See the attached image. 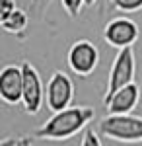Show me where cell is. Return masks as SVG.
<instances>
[{
	"label": "cell",
	"mask_w": 142,
	"mask_h": 146,
	"mask_svg": "<svg viewBox=\"0 0 142 146\" xmlns=\"http://www.w3.org/2000/svg\"><path fill=\"white\" fill-rule=\"evenodd\" d=\"M22 68H23V96H22L23 111L29 113V115H37L45 101L43 82H41L37 68L31 62H22Z\"/></svg>",
	"instance_id": "obj_5"
},
{
	"label": "cell",
	"mask_w": 142,
	"mask_h": 146,
	"mask_svg": "<svg viewBox=\"0 0 142 146\" xmlns=\"http://www.w3.org/2000/svg\"><path fill=\"white\" fill-rule=\"evenodd\" d=\"M140 103H142V90H140ZM140 103H138V105H140Z\"/></svg>",
	"instance_id": "obj_16"
},
{
	"label": "cell",
	"mask_w": 142,
	"mask_h": 146,
	"mask_svg": "<svg viewBox=\"0 0 142 146\" xmlns=\"http://www.w3.org/2000/svg\"><path fill=\"white\" fill-rule=\"evenodd\" d=\"M94 107L88 105H76V107H66L60 111H55L45 121L37 131L35 136L43 140H66L70 136L78 135L88 123L94 119Z\"/></svg>",
	"instance_id": "obj_1"
},
{
	"label": "cell",
	"mask_w": 142,
	"mask_h": 146,
	"mask_svg": "<svg viewBox=\"0 0 142 146\" xmlns=\"http://www.w3.org/2000/svg\"><path fill=\"white\" fill-rule=\"evenodd\" d=\"M103 39L115 49L132 47L138 39V25L127 16L113 18L103 29Z\"/></svg>",
	"instance_id": "obj_7"
},
{
	"label": "cell",
	"mask_w": 142,
	"mask_h": 146,
	"mask_svg": "<svg viewBox=\"0 0 142 146\" xmlns=\"http://www.w3.org/2000/svg\"><path fill=\"white\" fill-rule=\"evenodd\" d=\"M66 58H68L70 70H72L74 74H78V76L86 78V76H90V74L96 70V66H98L99 51L92 41L80 39L76 43H72V47L68 49V56H66Z\"/></svg>",
	"instance_id": "obj_6"
},
{
	"label": "cell",
	"mask_w": 142,
	"mask_h": 146,
	"mask_svg": "<svg viewBox=\"0 0 142 146\" xmlns=\"http://www.w3.org/2000/svg\"><path fill=\"white\" fill-rule=\"evenodd\" d=\"M74 98V82L70 80L68 74L56 70L53 72V76L47 82V88H45V101H47V107L51 111H60L70 107Z\"/></svg>",
	"instance_id": "obj_4"
},
{
	"label": "cell",
	"mask_w": 142,
	"mask_h": 146,
	"mask_svg": "<svg viewBox=\"0 0 142 146\" xmlns=\"http://www.w3.org/2000/svg\"><path fill=\"white\" fill-rule=\"evenodd\" d=\"M99 133V131H98ZM94 131V129H86V133H84V138H82V144L84 146H99L101 144V138L99 135Z\"/></svg>",
	"instance_id": "obj_13"
},
{
	"label": "cell",
	"mask_w": 142,
	"mask_h": 146,
	"mask_svg": "<svg viewBox=\"0 0 142 146\" xmlns=\"http://www.w3.org/2000/svg\"><path fill=\"white\" fill-rule=\"evenodd\" d=\"M96 2H98V0H86V6H94Z\"/></svg>",
	"instance_id": "obj_15"
},
{
	"label": "cell",
	"mask_w": 142,
	"mask_h": 146,
	"mask_svg": "<svg viewBox=\"0 0 142 146\" xmlns=\"http://www.w3.org/2000/svg\"><path fill=\"white\" fill-rule=\"evenodd\" d=\"M107 113H131L140 103V88L131 82L115 92L111 98L103 100Z\"/></svg>",
	"instance_id": "obj_9"
},
{
	"label": "cell",
	"mask_w": 142,
	"mask_h": 146,
	"mask_svg": "<svg viewBox=\"0 0 142 146\" xmlns=\"http://www.w3.org/2000/svg\"><path fill=\"white\" fill-rule=\"evenodd\" d=\"M0 25L8 33H22L23 29L27 27V14L23 10H20V8H16L10 16L0 20Z\"/></svg>",
	"instance_id": "obj_10"
},
{
	"label": "cell",
	"mask_w": 142,
	"mask_h": 146,
	"mask_svg": "<svg viewBox=\"0 0 142 146\" xmlns=\"http://www.w3.org/2000/svg\"><path fill=\"white\" fill-rule=\"evenodd\" d=\"M111 6L123 14H131L142 10V0H111Z\"/></svg>",
	"instance_id": "obj_11"
},
{
	"label": "cell",
	"mask_w": 142,
	"mask_h": 146,
	"mask_svg": "<svg viewBox=\"0 0 142 146\" xmlns=\"http://www.w3.org/2000/svg\"><path fill=\"white\" fill-rule=\"evenodd\" d=\"M16 8H18L16 6V0H0V20L6 18V16H10Z\"/></svg>",
	"instance_id": "obj_14"
},
{
	"label": "cell",
	"mask_w": 142,
	"mask_h": 146,
	"mask_svg": "<svg viewBox=\"0 0 142 146\" xmlns=\"http://www.w3.org/2000/svg\"><path fill=\"white\" fill-rule=\"evenodd\" d=\"M23 96V68L22 64H8L2 68L0 72V98L10 103V105H18L22 103Z\"/></svg>",
	"instance_id": "obj_8"
},
{
	"label": "cell",
	"mask_w": 142,
	"mask_h": 146,
	"mask_svg": "<svg viewBox=\"0 0 142 146\" xmlns=\"http://www.w3.org/2000/svg\"><path fill=\"white\" fill-rule=\"evenodd\" d=\"M60 4L70 18H78L82 6H86V0H60Z\"/></svg>",
	"instance_id": "obj_12"
},
{
	"label": "cell",
	"mask_w": 142,
	"mask_h": 146,
	"mask_svg": "<svg viewBox=\"0 0 142 146\" xmlns=\"http://www.w3.org/2000/svg\"><path fill=\"white\" fill-rule=\"evenodd\" d=\"M134 70H136V60H134V49L132 47H125L119 49V53L113 60V66L109 72V80H107V92H105V98H111L115 92L134 82Z\"/></svg>",
	"instance_id": "obj_3"
},
{
	"label": "cell",
	"mask_w": 142,
	"mask_h": 146,
	"mask_svg": "<svg viewBox=\"0 0 142 146\" xmlns=\"http://www.w3.org/2000/svg\"><path fill=\"white\" fill-rule=\"evenodd\" d=\"M98 131L105 138L117 142H142V117L131 113H107L98 123Z\"/></svg>",
	"instance_id": "obj_2"
}]
</instances>
